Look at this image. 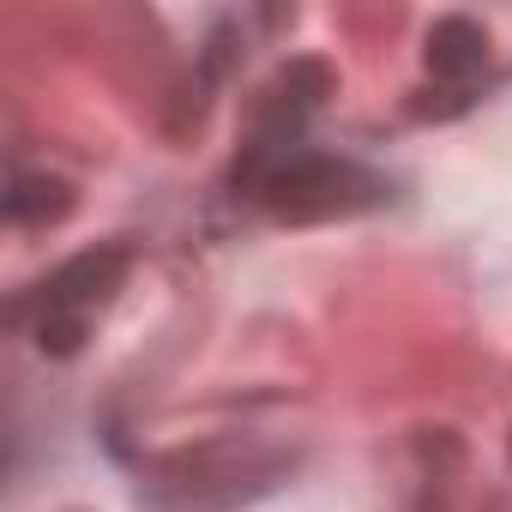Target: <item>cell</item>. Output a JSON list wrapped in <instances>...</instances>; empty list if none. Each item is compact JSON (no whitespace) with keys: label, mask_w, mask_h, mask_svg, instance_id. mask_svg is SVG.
Returning a JSON list of instances; mask_svg holds the SVG:
<instances>
[{"label":"cell","mask_w":512,"mask_h":512,"mask_svg":"<svg viewBox=\"0 0 512 512\" xmlns=\"http://www.w3.org/2000/svg\"><path fill=\"white\" fill-rule=\"evenodd\" d=\"M127 272V253L121 247H103V253H79L67 260L49 284H37V296L25 302V320H31V338L49 350V356H73L91 332V314L115 296Z\"/></svg>","instance_id":"1"},{"label":"cell","mask_w":512,"mask_h":512,"mask_svg":"<svg viewBox=\"0 0 512 512\" xmlns=\"http://www.w3.org/2000/svg\"><path fill=\"white\" fill-rule=\"evenodd\" d=\"M488 61V37L470 25V19H440L428 31V73L446 79V85H464L470 73H482Z\"/></svg>","instance_id":"2"}]
</instances>
